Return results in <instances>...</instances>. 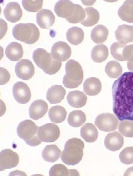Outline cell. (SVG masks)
<instances>
[{
    "mask_svg": "<svg viewBox=\"0 0 133 176\" xmlns=\"http://www.w3.org/2000/svg\"><path fill=\"white\" fill-rule=\"evenodd\" d=\"M113 110L119 120L133 121V72L124 73L112 86Z\"/></svg>",
    "mask_w": 133,
    "mask_h": 176,
    "instance_id": "1",
    "label": "cell"
},
{
    "mask_svg": "<svg viewBox=\"0 0 133 176\" xmlns=\"http://www.w3.org/2000/svg\"><path fill=\"white\" fill-rule=\"evenodd\" d=\"M84 147V143L80 139L74 138L69 139L62 153V161L68 165L78 164L82 159Z\"/></svg>",
    "mask_w": 133,
    "mask_h": 176,
    "instance_id": "2",
    "label": "cell"
},
{
    "mask_svg": "<svg viewBox=\"0 0 133 176\" xmlns=\"http://www.w3.org/2000/svg\"><path fill=\"white\" fill-rule=\"evenodd\" d=\"M33 59L37 66L46 73L53 75L60 69L61 62L54 59L51 53L43 48H37L32 54Z\"/></svg>",
    "mask_w": 133,
    "mask_h": 176,
    "instance_id": "3",
    "label": "cell"
},
{
    "mask_svg": "<svg viewBox=\"0 0 133 176\" xmlns=\"http://www.w3.org/2000/svg\"><path fill=\"white\" fill-rule=\"evenodd\" d=\"M65 70L63 83L66 88H76L82 84L84 78L83 71L78 62L72 59L68 60L66 63Z\"/></svg>",
    "mask_w": 133,
    "mask_h": 176,
    "instance_id": "4",
    "label": "cell"
},
{
    "mask_svg": "<svg viewBox=\"0 0 133 176\" xmlns=\"http://www.w3.org/2000/svg\"><path fill=\"white\" fill-rule=\"evenodd\" d=\"M12 34L17 40L29 44L36 42L40 36L38 29L34 24L30 23L16 25L12 29Z\"/></svg>",
    "mask_w": 133,
    "mask_h": 176,
    "instance_id": "5",
    "label": "cell"
},
{
    "mask_svg": "<svg viewBox=\"0 0 133 176\" xmlns=\"http://www.w3.org/2000/svg\"><path fill=\"white\" fill-rule=\"evenodd\" d=\"M38 127L32 121L25 120L19 124L17 128V134L28 145L36 146L41 143L37 136H36Z\"/></svg>",
    "mask_w": 133,
    "mask_h": 176,
    "instance_id": "6",
    "label": "cell"
},
{
    "mask_svg": "<svg viewBox=\"0 0 133 176\" xmlns=\"http://www.w3.org/2000/svg\"><path fill=\"white\" fill-rule=\"evenodd\" d=\"M60 132L57 125L49 123L38 127L37 135L41 141L50 143L57 140L59 137Z\"/></svg>",
    "mask_w": 133,
    "mask_h": 176,
    "instance_id": "7",
    "label": "cell"
},
{
    "mask_svg": "<svg viewBox=\"0 0 133 176\" xmlns=\"http://www.w3.org/2000/svg\"><path fill=\"white\" fill-rule=\"evenodd\" d=\"M118 121L113 114L102 113L96 118L95 123L99 129L105 132L115 130L117 128Z\"/></svg>",
    "mask_w": 133,
    "mask_h": 176,
    "instance_id": "8",
    "label": "cell"
},
{
    "mask_svg": "<svg viewBox=\"0 0 133 176\" xmlns=\"http://www.w3.org/2000/svg\"><path fill=\"white\" fill-rule=\"evenodd\" d=\"M77 4L69 0H60L55 4V11L58 17L64 18L70 23L76 12Z\"/></svg>",
    "mask_w": 133,
    "mask_h": 176,
    "instance_id": "9",
    "label": "cell"
},
{
    "mask_svg": "<svg viewBox=\"0 0 133 176\" xmlns=\"http://www.w3.org/2000/svg\"><path fill=\"white\" fill-rule=\"evenodd\" d=\"M19 162V157L15 152L10 149L2 150L0 153V170L16 167Z\"/></svg>",
    "mask_w": 133,
    "mask_h": 176,
    "instance_id": "10",
    "label": "cell"
},
{
    "mask_svg": "<svg viewBox=\"0 0 133 176\" xmlns=\"http://www.w3.org/2000/svg\"><path fill=\"white\" fill-rule=\"evenodd\" d=\"M12 92L14 98L20 104L28 103L31 97L30 88L26 84L22 82H18L14 84Z\"/></svg>",
    "mask_w": 133,
    "mask_h": 176,
    "instance_id": "11",
    "label": "cell"
},
{
    "mask_svg": "<svg viewBox=\"0 0 133 176\" xmlns=\"http://www.w3.org/2000/svg\"><path fill=\"white\" fill-rule=\"evenodd\" d=\"M15 72L19 78L24 80H28L34 76L35 67L30 60L22 59L17 63L15 67Z\"/></svg>",
    "mask_w": 133,
    "mask_h": 176,
    "instance_id": "12",
    "label": "cell"
},
{
    "mask_svg": "<svg viewBox=\"0 0 133 176\" xmlns=\"http://www.w3.org/2000/svg\"><path fill=\"white\" fill-rule=\"evenodd\" d=\"M70 47L66 42L59 41L56 42L52 45L51 54L55 59L64 62L68 60L71 55Z\"/></svg>",
    "mask_w": 133,
    "mask_h": 176,
    "instance_id": "13",
    "label": "cell"
},
{
    "mask_svg": "<svg viewBox=\"0 0 133 176\" xmlns=\"http://www.w3.org/2000/svg\"><path fill=\"white\" fill-rule=\"evenodd\" d=\"M3 13L6 19L11 23H15L21 19L22 11L19 4L11 2L7 4L4 10Z\"/></svg>",
    "mask_w": 133,
    "mask_h": 176,
    "instance_id": "14",
    "label": "cell"
},
{
    "mask_svg": "<svg viewBox=\"0 0 133 176\" xmlns=\"http://www.w3.org/2000/svg\"><path fill=\"white\" fill-rule=\"evenodd\" d=\"M48 109V105L45 101L42 99L37 100L32 103L29 107L30 117L34 120H38L44 116Z\"/></svg>",
    "mask_w": 133,
    "mask_h": 176,
    "instance_id": "15",
    "label": "cell"
},
{
    "mask_svg": "<svg viewBox=\"0 0 133 176\" xmlns=\"http://www.w3.org/2000/svg\"><path fill=\"white\" fill-rule=\"evenodd\" d=\"M124 138L117 131L108 133L104 140L106 148L112 151L119 150L123 146Z\"/></svg>",
    "mask_w": 133,
    "mask_h": 176,
    "instance_id": "16",
    "label": "cell"
},
{
    "mask_svg": "<svg viewBox=\"0 0 133 176\" xmlns=\"http://www.w3.org/2000/svg\"><path fill=\"white\" fill-rule=\"evenodd\" d=\"M36 22L42 29H48L55 23V17L50 10L43 9L36 14Z\"/></svg>",
    "mask_w": 133,
    "mask_h": 176,
    "instance_id": "17",
    "label": "cell"
},
{
    "mask_svg": "<svg viewBox=\"0 0 133 176\" xmlns=\"http://www.w3.org/2000/svg\"><path fill=\"white\" fill-rule=\"evenodd\" d=\"M115 33L116 39L120 43L126 44L133 41V26L119 25Z\"/></svg>",
    "mask_w": 133,
    "mask_h": 176,
    "instance_id": "18",
    "label": "cell"
},
{
    "mask_svg": "<svg viewBox=\"0 0 133 176\" xmlns=\"http://www.w3.org/2000/svg\"><path fill=\"white\" fill-rule=\"evenodd\" d=\"M66 93V90L62 85H54L48 89L46 98L51 104H57L64 99Z\"/></svg>",
    "mask_w": 133,
    "mask_h": 176,
    "instance_id": "19",
    "label": "cell"
},
{
    "mask_svg": "<svg viewBox=\"0 0 133 176\" xmlns=\"http://www.w3.org/2000/svg\"><path fill=\"white\" fill-rule=\"evenodd\" d=\"M87 97L83 92L78 90L70 91L68 93L66 99L68 104L74 108H81L86 104Z\"/></svg>",
    "mask_w": 133,
    "mask_h": 176,
    "instance_id": "20",
    "label": "cell"
},
{
    "mask_svg": "<svg viewBox=\"0 0 133 176\" xmlns=\"http://www.w3.org/2000/svg\"><path fill=\"white\" fill-rule=\"evenodd\" d=\"M102 87L100 81L96 77L87 78L83 84L84 92L87 94L91 96L97 95L101 91Z\"/></svg>",
    "mask_w": 133,
    "mask_h": 176,
    "instance_id": "21",
    "label": "cell"
},
{
    "mask_svg": "<svg viewBox=\"0 0 133 176\" xmlns=\"http://www.w3.org/2000/svg\"><path fill=\"white\" fill-rule=\"evenodd\" d=\"M80 135L86 142L90 143L97 140L98 132L96 127L93 124L87 123L81 127Z\"/></svg>",
    "mask_w": 133,
    "mask_h": 176,
    "instance_id": "22",
    "label": "cell"
},
{
    "mask_svg": "<svg viewBox=\"0 0 133 176\" xmlns=\"http://www.w3.org/2000/svg\"><path fill=\"white\" fill-rule=\"evenodd\" d=\"M5 53L7 58L11 61H17L23 56V48L21 44L16 42H12L6 48Z\"/></svg>",
    "mask_w": 133,
    "mask_h": 176,
    "instance_id": "23",
    "label": "cell"
},
{
    "mask_svg": "<svg viewBox=\"0 0 133 176\" xmlns=\"http://www.w3.org/2000/svg\"><path fill=\"white\" fill-rule=\"evenodd\" d=\"M118 14L123 21L133 23V0L125 1L118 9Z\"/></svg>",
    "mask_w": 133,
    "mask_h": 176,
    "instance_id": "24",
    "label": "cell"
},
{
    "mask_svg": "<svg viewBox=\"0 0 133 176\" xmlns=\"http://www.w3.org/2000/svg\"><path fill=\"white\" fill-rule=\"evenodd\" d=\"M61 151L55 145H46L43 150L42 156L46 161L53 163L60 158Z\"/></svg>",
    "mask_w": 133,
    "mask_h": 176,
    "instance_id": "25",
    "label": "cell"
},
{
    "mask_svg": "<svg viewBox=\"0 0 133 176\" xmlns=\"http://www.w3.org/2000/svg\"><path fill=\"white\" fill-rule=\"evenodd\" d=\"M84 37L82 29L77 26H73L69 28L66 33L67 40L71 44L77 45L81 43Z\"/></svg>",
    "mask_w": 133,
    "mask_h": 176,
    "instance_id": "26",
    "label": "cell"
},
{
    "mask_svg": "<svg viewBox=\"0 0 133 176\" xmlns=\"http://www.w3.org/2000/svg\"><path fill=\"white\" fill-rule=\"evenodd\" d=\"M108 34L109 30L107 28L102 25L99 24L92 29L91 37L94 43L100 44L107 40Z\"/></svg>",
    "mask_w": 133,
    "mask_h": 176,
    "instance_id": "27",
    "label": "cell"
},
{
    "mask_svg": "<svg viewBox=\"0 0 133 176\" xmlns=\"http://www.w3.org/2000/svg\"><path fill=\"white\" fill-rule=\"evenodd\" d=\"M67 112L65 109L61 106H55L51 107L48 112L51 121L55 123H60L65 119Z\"/></svg>",
    "mask_w": 133,
    "mask_h": 176,
    "instance_id": "28",
    "label": "cell"
},
{
    "mask_svg": "<svg viewBox=\"0 0 133 176\" xmlns=\"http://www.w3.org/2000/svg\"><path fill=\"white\" fill-rule=\"evenodd\" d=\"M85 16L84 19L81 22L85 26H91L98 22L100 17L99 12L92 7L86 8L84 9Z\"/></svg>",
    "mask_w": 133,
    "mask_h": 176,
    "instance_id": "29",
    "label": "cell"
},
{
    "mask_svg": "<svg viewBox=\"0 0 133 176\" xmlns=\"http://www.w3.org/2000/svg\"><path fill=\"white\" fill-rule=\"evenodd\" d=\"M109 55L108 47L104 44H98L92 49L91 57L93 60L97 63H101L105 60Z\"/></svg>",
    "mask_w": 133,
    "mask_h": 176,
    "instance_id": "30",
    "label": "cell"
},
{
    "mask_svg": "<svg viewBox=\"0 0 133 176\" xmlns=\"http://www.w3.org/2000/svg\"><path fill=\"white\" fill-rule=\"evenodd\" d=\"M50 176H78L79 174L75 169H68L64 165L61 164H55L52 166L49 170Z\"/></svg>",
    "mask_w": 133,
    "mask_h": 176,
    "instance_id": "31",
    "label": "cell"
},
{
    "mask_svg": "<svg viewBox=\"0 0 133 176\" xmlns=\"http://www.w3.org/2000/svg\"><path fill=\"white\" fill-rule=\"evenodd\" d=\"M84 113L81 110H74L69 114L67 121L69 124L74 127L81 126L86 121Z\"/></svg>",
    "mask_w": 133,
    "mask_h": 176,
    "instance_id": "32",
    "label": "cell"
},
{
    "mask_svg": "<svg viewBox=\"0 0 133 176\" xmlns=\"http://www.w3.org/2000/svg\"><path fill=\"white\" fill-rule=\"evenodd\" d=\"M105 71L109 77L116 78L119 77L122 72V68L118 62L112 60L109 62L106 65Z\"/></svg>",
    "mask_w": 133,
    "mask_h": 176,
    "instance_id": "33",
    "label": "cell"
},
{
    "mask_svg": "<svg viewBox=\"0 0 133 176\" xmlns=\"http://www.w3.org/2000/svg\"><path fill=\"white\" fill-rule=\"evenodd\" d=\"M127 45L119 42L114 43L111 46V53L116 60L119 61H125L123 56L124 49Z\"/></svg>",
    "mask_w": 133,
    "mask_h": 176,
    "instance_id": "34",
    "label": "cell"
},
{
    "mask_svg": "<svg viewBox=\"0 0 133 176\" xmlns=\"http://www.w3.org/2000/svg\"><path fill=\"white\" fill-rule=\"evenodd\" d=\"M118 130L124 136L127 137H133V122L128 120L120 122Z\"/></svg>",
    "mask_w": 133,
    "mask_h": 176,
    "instance_id": "35",
    "label": "cell"
},
{
    "mask_svg": "<svg viewBox=\"0 0 133 176\" xmlns=\"http://www.w3.org/2000/svg\"><path fill=\"white\" fill-rule=\"evenodd\" d=\"M22 4L26 10L30 12H36L42 8L43 0H22Z\"/></svg>",
    "mask_w": 133,
    "mask_h": 176,
    "instance_id": "36",
    "label": "cell"
},
{
    "mask_svg": "<svg viewBox=\"0 0 133 176\" xmlns=\"http://www.w3.org/2000/svg\"><path fill=\"white\" fill-rule=\"evenodd\" d=\"M119 159L122 163L125 164L133 163V147H127L120 153Z\"/></svg>",
    "mask_w": 133,
    "mask_h": 176,
    "instance_id": "37",
    "label": "cell"
},
{
    "mask_svg": "<svg viewBox=\"0 0 133 176\" xmlns=\"http://www.w3.org/2000/svg\"><path fill=\"white\" fill-rule=\"evenodd\" d=\"M123 56L125 60L133 63V44L126 46L124 49Z\"/></svg>",
    "mask_w": 133,
    "mask_h": 176,
    "instance_id": "38",
    "label": "cell"
},
{
    "mask_svg": "<svg viewBox=\"0 0 133 176\" xmlns=\"http://www.w3.org/2000/svg\"><path fill=\"white\" fill-rule=\"evenodd\" d=\"M0 85H3L9 80L10 75L8 71L4 68L0 67Z\"/></svg>",
    "mask_w": 133,
    "mask_h": 176,
    "instance_id": "39",
    "label": "cell"
},
{
    "mask_svg": "<svg viewBox=\"0 0 133 176\" xmlns=\"http://www.w3.org/2000/svg\"><path fill=\"white\" fill-rule=\"evenodd\" d=\"M124 176H133V166L128 168L125 172Z\"/></svg>",
    "mask_w": 133,
    "mask_h": 176,
    "instance_id": "40",
    "label": "cell"
},
{
    "mask_svg": "<svg viewBox=\"0 0 133 176\" xmlns=\"http://www.w3.org/2000/svg\"><path fill=\"white\" fill-rule=\"evenodd\" d=\"M127 67L129 70L133 72V63L127 62Z\"/></svg>",
    "mask_w": 133,
    "mask_h": 176,
    "instance_id": "41",
    "label": "cell"
}]
</instances>
